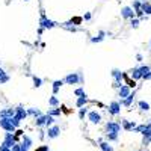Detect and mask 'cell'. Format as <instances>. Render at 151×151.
I'll use <instances>...</instances> for the list:
<instances>
[{"label": "cell", "instance_id": "obj_27", "mask_svg": "<svg viewBox=\"0 0 151 151\" xmlns=\"http://www.w3.org/2000/svg\"><path fill=\"white\" fill-rule=\"evenodd\" d=\"M144 134V145H148L150 142H151V132H145V133H142Z\"/></svg>", "mask_w": 151, "mask_h": 151}, {"label": "cell", "instance_id": "obj_40", "mask_svg": "<svg viewBox=\"0 0 151 151\" xmlns=\"http://www.w3.org/2000/svg\"><path fill=\"white\" fill-rule=\"evenodd\" d=\"M74 94L77 95V97H80V95H83L85 92H83V89H82V88H79V89H76V91H74Z\"/></svg>", "mask_w": 151, "mask_h": 151}, {"label": "cell", "instance_id": "obj_3", "mask_svg": "<svg viewBox=\"0 0 151 151\" xmlns=\"http://www.w3.org/2000/svg\"><path fill=\"white\" fill-rule=\"evenodd\" d=\"M39 26H41L42 29H53L55 26H57V23H55L53 20H48L45 17V14L42 12L41 14V20H39Z\"/></svg>", "mask_w": 151, "mask_h": 151}, {"label": "cell", "instance_id": "obj_39", "mask_svg": "<svg viewBox=\"0 0 151 151\" xmlns=\"http://www.w3.org/2000/svg\"><path fill=\"white\" fill-rule=\"evenodd\" d=\"M127 85H128V88H134V86H136V82H134V79L133 80H127Z\"/></svg>", "mask_w": 151, "mask_h": 151}, {"label": "cell", "instance_id": "obj_6", "mask_svg": "<svg viewBox=\"0 0 151 151\" xmlns=\"http://www.w3.org/2000/svg\"><path fill=\"white\" fill-rule=\"evenodd\" d=\"M107 110H109L110 115H120L121 113V103L120 101H112L107 107Z\"/></svg>", "mask_w": 151, "mask_h": 151}, {"label": "cell", "instance_id": "obj_11", "mask_svg": "<svg viewBox=\"0 0 151 151\" xmlns=\"http://www.w3.org/2000/svg\"><path fill=\"white\" fill-rule=\"evenodd\" d=\"M128 94H130V88H128V85H121L120 86V91H118V95L121 97V100L126 98Z\"/></svg>", "mask_w": 151, "mask_h": 151}, {"label": "cell", "instance_id": "obj_49", "mask_svg": "<svg viewBox=\"0 0 151 151\" xmlns=\"http://www.w3.org/2000/svg\"><path fill=\"white\" fill-rule=\"evenodd\" d=\"M24 2H29V0H24Z\"/></svg>", "mask_w": 151, "mask_h": 151}, {"label": "cell", "instance_id": "obj_15", "mask_svg": "<svg viewBox=\"0 0 151 151\" xmlns=\"http://www.w3.org/2000/svg\"><path fill=\"white\" fill-rule=\"evenodd\" d=\"M86 103H88V95L83 94V95H80L79 98H77V101H76V106H77L79 109H80V107H83Z\"/></svg>", "mask_w": 151, "mask_h": 151}, {"label": "cell", "instance_id": "obj_23", "mask_svg": "<svg viewBox=\"0 0 151 151\" xmlns=\"http://www.w3.org/2000/svg\"><path fill=\"white\" fill-rule=\"evenodd\" d=\"M130 73H132V77H133L134 80H138V79H142V74H141V69H139V68H133Z\"/></svg>", "mask_w": 151, "mask_h": 151}, {"label": "cell", "instance_id": "obj_22", "mask_svg": "<svg viewBox=\"0 0 151 151\" xmlns=\"http://www.w3.org/2000/svg\"><path fill=\"white\" fill-rule=\"evenodd\" d=\"M27 115H32V116H39V115H42L41 113V110L39 109H36V107H30V109H27Z\"/></svg>", "mask_w": 151, "mask_h": 151}, {"label": "cell", "instance_id": "obj_20", "mask_svg": "<svg viewBox=\"0 0 151 151\" xmlns=\"http://www.w3.org/2000/svg\"><path fill=\"white\" fill-rule=\"evenodd\" d=\"M83 21V18L82 17H74V18H71L69 21H67V23H62V24H65V26H77V24H80Z\"/></svg>", "mask_w": 151, "mask_h": 151}, {"label": "cell", "instance_id": "obj_2", "mask_svg": "<svg viewBox=\"0 0 151 151\" xmlns=\"http://www.w3.org/2000/svg\"><path fill=\"white\" fill-rule=\"evenodd\" d=\"M11 118H12V116H11ZM11 118H6V116L0 118V127H2L3 130H6V132H12L14 133L17 128H15V126L11 122Z\"/></svg>", "mask_w": 151, "mask_h": 151}, {"label": "cell", "instance_id": "obj_25", "mask_svg": "<svg viewBox=\"0 0 151 151\" xmlns=\"http://www.w3.org/2000/svg\"><path fill=\"white\" fill-rule=\"evenodd\" d=\"M48 104H50L51 107H57L59 106V100L56 98V95H53V97L48 98Z\"/></svg>", "mask_w": 151, "mask_h": 151}, {"label": "cell", "instance_id": "obj_38", "mask_svg": "<svg viewBox=\"0 0 151 151\" xmlns=\"http://www.w3.org/2000/svg\"><path fill=\"white\" fill-rule=\"evenodd\" d=\"M142 79H144V80H150V79H151V71L144 73V74H142Z\"/></svg>", "mask_w": 151, "mask_h": 151}, {"label": "cell", "instance_id": "obj_41", "mask_svg": "<svg viewBox=\"0 0 151 151\" xmlns=\"http://www.w3.org/2000/svg\"><path fill=\"white\" fill-rule=\"evenodd\" d=\"M145 126H147V124H142V126H136V130L142 133V132L145 130Z\"/></svg>", "mask_w": 151, "mask_h": 151}, {"label": "cell", "instance_id": "obj_26", "mask_svg": "<svg viewBox=\"0 0 151 151\" xmlns=\"http://www.w3.org/2000/svg\"><path fill=\"white\" fill-rule=\"evenodd\" d=\"M139 109H141L142 112H148L150 110V104L147 103V101H139Z\"/></svg>", "mask_w": 151, "mask_h": 151}, {"label": "cell", "instance_id": "obj_50", "mask_svg": "<svg viewBox=\"0 0 151 151\" xmlns=\"http://www.w3.org/2000/svg\"><path fill=\"white\" fill-rule=\"evenodd\" d=\"M145 151H147V150H145Z\"/></svg>", "mask_w": 151, "mask_h": 151}, {"label": "cell", "instance_id": "obj_16", "mask_svg": "<svg viewBox=\"0 0 151 151\" xmlns=\"http://www.w3.org/2000/svg\"><path fill=\"white\" fill-rule=\"evenodd\" d=\"M112 76H113V79H115V82L116 83H121L122 82V73L120 71V69H112Z\"/></svg>", "mask_w": 151, "mask_h": 151}, {"label": "cell", "instance_id": "obj_13", "mask_svg": "<svg viewBox=\"0 0 151 151\" xmlns=\"http://www.w3.org/2000/svg\"><path fill=\"white\" fill-rule=\"evenodd\" d=\"M15 116H17L18 120H24V118L27 116V110H24L21 106L15 107Z\"/></svg>", "mask_w": 151, "mask_h": 151}, {"label": "cell", "instance_id": "obj_32", "mask_svg": "<svg viewBox=\"0 0 151 151\" xmlns=\"http://www.w3.org/2000/svg\"><path fill=\"white\" fill-rule=\"evenodd\" d=\"M86 113H88V109H86L85 106H83V107H80V110H79V118H80V120H83Z\"/></svg>", "mask_w": 151, "mask_h": 151}, {"label": "cell", "instance_id": "obj_29", "mask_svg": "<svg viewBox=\"0 0 151 151\" xmlns=\"http://www.w3.org/2000/svg\"><path fill=\"white\" fill-rule=\"evenodd\" d=\"M61 112H62V109L53 107V109H50V110H48V115H51V116H57V115H61Z\"/></svg>", "mask_w": 151, "mask_h": 151}, {"label": "cell", "instance_id": "obj_48", "mask_svg": "<svg viewBox=\"0 0 151 151\" xmlns=\"http://www.w3.org/2000/svg\"><path fill=\"white\" fill-rule=\"evenodd\" d=\"M150 47H151V41H150Z\"/></svg>", "mask_w": 151, "mask_h": 151}, {"label": "cell", "instance_id": "obj_42", "mask_svg": "<svg viewBox=\"0 0 151 151\" xmlns=\"http://www.w3.org/2000/svg\"><path fill=\"white\" fill-rule=\"evenodd\" d=\"M14 133H15V139H17L18 136H23V132H21V130H15Z\"/></svg>", "mask_w": 151, "mask_h": 151}, {"label": "cell", "instance_id": "obj_7", "mask_svg": "<svg viewBox=\"0 0 151 151\" xmlns=\"http://www.w3.org/2000/svg\"><path fill=\"white\" fill-rule=\"evenodd\" d=\"M134 9L133 8H130V6H124L122 9H121V17L122 18H134Z\"/></svg>", "mask_w": 151, "mask_h": 151}, {"label": "cell", "instance_id": "obj_33", "mask_svg": "<svg viewBox=\"0 0 151 151\" xmlns=\"http://www.w3.org/2000/svg\"><path fill=\"white\" fill-rule=\"evenodd\" d=\"M20 121H21V120H18V118H17V116H15V115H14L12 118H11V122H12V124H14V126H15V128H17V127L20 126Z\"/></svg>", "mask_w": 151, "mask_h": 151}, {"label": "cell", "instance_id": "obj_1", "mask_svg": "<svg viewBox=\"0 0 151 151\" xmlns=\"http://www.w3.org/2000/svg\"><path fill=\"white\" fill-rule=\"evenodd\" d=\"M82 83L83 82V76L80 73H69L65 79H63V83L67 85H77V83Z\"/></svg>", "mask_w": 151, "mask_h": 151}, {"label": "cell", "instance_id": "obj_17", "mask_svg": "<svg viewBox=\"0 0 151 151\" xmlns=\"http://www.w3.org/2000/svg\"><path fill=\"white\" fill-rule=\"evenodd\" d=\"M107 33L104 30H100V33H98V36H94V38H91V42H92V44H95V42H101L104 39V36H106Z\"/></svg>", "mask_w": 151, "mask_h": 151}, {"label": "cell", "instance_id": "obj_46", "mask_svg": "<svg viewBox=\"0 0 151 151\" xmlns=\"http://www.w3.org/2000/svg\"><path fill=\"white\" fill-rule=\"evenodd\" d=\"M85 20H91V14H89V12L85 14Z\"/></svg>", "mask_w": 151, "mask_h": 151}, {"label": "cell", "instance_id": "obj_14", "mask_svg": "<svg viewBox=\"0 0 151 151\" xmlns=\"http://www.w3.org/2000/svg\"><path fill=\"white\" fill-rule=\"evenodd\" d=\"M32 144H33V141H32V138H29L27 134H23V142H21V147L23 148H30Z\"/></svg>", "mask_w": 151, "mask_h": 151}, {"label": "cell", "instance_id": "obj_44", "mask_svg": "<svg viewBox=\"0 0 151 151\" xmlns=\"http://www.w3.org/2000/svg\"><path fill=\"white\" fill-rule=\"evenodd\" d=\"M136 61H138V62L142 61V55H141V53H138V55H136Z\"/></svg>", "mask_w": 151, "mask_h": 151}, {"label": "cell", "instance_id": "obj_43", "mask_svg": "<svg viewBox=\"0 0 151 151\" xmlns=\"http://www.w3.org/2000/svg\"><path fill=\"white\" fill-rule=\"evenodd\" d=\"M0 151H11V148H8V147H5V145L2 144V145H0Z\"/></svg>", "mask_w": 151, "mask_h": 151}, {"label": "cell", "instance_id": "obj_36", "mask_svg": "<svg viewBox=\"0 0 151 151\" xmlns=\"http://www.w3.org/2000/svg\"><path fill=\"white\" fill-rule=\"evenodd\" d=\"M141 6H142V3L139 2V0H134V2H133V9H134V11L141 9Z\"/></svg>", "mask_w": 151, "mask_h": 151}, {"label": "cell", "instance_id": "obj_35", "mask_svg": "<svg viewBox=\"0 0 151 151\" xmlns=\"http://www.w3.org/2000/svg\"><path fill=\"white\" fill-rule=\"evenodd\" d=\"M8 80H9V76H8L6 73H5V74L2 76V77H0V85H3V83H6V82H8Z\"/></svg>", "mask_w": 151, "mask_h": 151}, {"label": "cell", "instance_id": "obj_18", "mask_svg": "<svg viewBox=\"0 0 151 151\" xmlns=\"http://www.w3.org/2000/svg\"><path fill=\"white\" fill-rule=\"evenodd\" d=\"M45 121H47V115H39V116L35 118V124H36L38 127L45 126Z\"/></svg>", "mask_w": 151, "mask_h": 151}, {"label": "cell", "instance_id": "obj_45", "mask_svg": "<svg viewBox=\"0 0 151 151\" xmlns=\"http://www.w3.org/2000/svg\"><path fill=\"white\" fill-rule=\"evenodd\" d=\"M38 151H48V147H41V148H38Z\"/></svg>", "mask_w": 151, "mask_h": 151}, {"label": "cell", "instance_id": "obj_9", "mask_svg": "<svg viewBox=\"0 0 151 151\" xmlns=\"http://www.w3.org/2000/svg\"><path fill=\"white\" fill-rule=\"evenodd\" d=\"M134 95H136L134 92H130V94L126 97V98H122V100H121V104H122V106H126V107H130L132 103L134 101Z\"/></svg>", "mask_w": 151, "mask_h": 151}, {"label": "cell", "instance_id": "obj_8", "mask_svg": "<svg viewBox=\"0 0 151 151\" xmlns=\"http://www.w3.org/2000/svg\"><path fill=\"white\" fill-rule=\"evenodd\" d=\"M88 120L92 122V124H98L100 121H101V115L97 110H91L89 113H88Z\"/></svg>", "mask_w": 151, "mask_h": 151}, {"label": "cell", "instance_id": "obj_10", "mask_svg": "<svg viewBox=\"0 0 151 151\" xmlns=\"http://www.w3.org/2000/svg\"><path fill=\"white\" fill-rule=\"evenodd\" d=\"M15 115V109H12V107H6V109H2L0 110V118H11Z\"/></svg>", "mask_w": 151, "mask_h": 151}, {"label": "cell", "instance_id": "obj_37", "mask_svg": "<svg viewBox=\"0 0 151 151\" xmlns=\"http://www.w3.org/2000/svg\"><path fill=\"white\" fill-rule=\"evenodd\" d=\"M11 151H21V145L15 142V144L12 145V148H11Z\"/></svg>", "mask_w": 151, "mask_h": 151}, {"label": "cell", "instance_id": "obj_12", "mask_svg": "<svg viewBox=\"0 0 151 151\" xmlns=\"http://www.w3.org/2000/svg\"><path fill=\"white\" fill-rule=\"evenodd\" d=\"M121 126L124 130H127V132H132L133 128H136V124L132 122V121H127V120H121Z\"/></svg>", "mask_w": 151, "mask_h": 151}, {"label": "cell", "instance_id": "obj_28", "mask_svg": "<svg viewBox=\"0 0 151 151\" xmlns=\"http://www.w3.org/2000/svg\"><path fill=\"white\" fill-rule=\"evenodd\" d=\"M106 139L109 142H115V141H118V134H115V133H107L106 134Z\"/></svg>", "mask_w": 151, "mask_h": 151}, {"label": "cell", "instance_id": "obj_47", "mask_svg": "<svg viewBox=\"0 0 151 151\" xmlns=\"http://www.w3.org/2000/svg\"><path fill=\"white\" fill-rule=\"evenodd\" d=\"M3 74H5V71H3V69H2V68H0V77H2V76H3Z\"/></svg>", "mask_w": 151, "mask_h": 151}, {"label": "cell", "instance_id": "obj_24", "mask_svg": "<svg viewBox=\"0 0 151 151\" xmlns=\"http://www.w3.org/2000/svg\"><path fill=\"white\" fill-rule=\"evenodd\" d=\"M100 148H101V151H113L112 145L109 142H103V141L100 142Z\"/></svg>", "mask_w": 151, "mask_h": 151}, {"label": "cell", "instance_id": "obj_31", "mask_svg": "<svg viewBox=\"0 0 151 151\" xmlns=\"http://www.w3.org/2000/svg\"><path fill=\"white\" fill-rule=\"evenodd\" d=\"M32 79H33V86H35V88H39V86L42 85V79L36 77V76H33Z\"/></svg>", "mask_w": 151, "mask_h": 151}, {"label": "cell", "instance_id": "obj_19", "mask_svg": "<svg viewBox=\"0 0 151 151\" xmlns=\"http://www.w3.org/2000/svg\"><path fill=\"white\" fill-rule=\"evenodd\" d=\"M62 85H63V80H55V82H53V95H56L59 92V89L62 88Z\"/></svg>", "mask_w": 151, "mask_h": 151}, {"label": "cell", "instance_id": "obj_30", "mask_svg": "<svg viewBox=\"0 0 151 151\" xmlns=\"http://www.w3.org/2000/svg\"><path fill=\"white\" fill-rule=\"evenodd\" d=\"M55 124V116H51V115H48L47 113V121H45V126L47 127H50V126H53Z\"/></svg>", "mask_w": 151, "mask_h": 151}, {"label": "cell", "instance_id": "obj_5", "mask_svg": "<svg viewBox=\"0 0 151 151\" xmlns=\"http://www.w3.org/2000/svg\"><path fill=\"white\" fill-rule=\"evenodd\" d=\"M47 138L48 139H55V138H57L59 134H61V128H59V126H50L47 128Z\"/></svg>", "mask_w": 151, "mask_h": 151}, {"label": "cell", "instance_id": "obj_4", "mask_svg": "<svg viewBox=\"0 0 151 151\" xmlns=\"http://www.w3.org/2000/svg\"><path fill=\"white\" fill-rule=\"evenodd\" d=\"M106 130H107V133L120 134V132H121V124H118L115 121H109V122L106 124Z\"/></svg>", "mask_w": 151, "mask_h": 151}, {"label": "cell", "instance_id": "obj_34", "mask_svg": "<svg viewBox=\"0 0 151 151\" xmlns=\"http://www.w3.org/2000/svg\"><path fill=\"white\" fill-rule=\"evenodd\" d=\"M139 23H141V20H139V18H132V27L133 29H136L139 26Z\"/></svg>", "mask_w": 151, "mask_h": 151}, {"label": "cell", "instance_id": "obj_21", "mask_svg": "<svg viewBox=\"0 0 151 151\" xmlns=\"http://www.w3.org/2000/svg\"><path fill=\"white\" fill-rule=\"evenodd\" d=\"M141 9L144 11V14L151 15V3H148V2H144V3H142V6H141Z\"/></svg>", "mask_w": 151, "mask_h": 151}]
</instances>
